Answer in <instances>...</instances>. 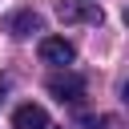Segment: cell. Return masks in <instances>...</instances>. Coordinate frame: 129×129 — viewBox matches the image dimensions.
I'll list each match as a JSON object with an SVG mask.
<instances>
[{
	"instance_id": "6da1fadb",
	"label": "cell",
	"mask_w": 129,
	"mask_h": 129,
	"mask_svg": "<svg viewBox=\"0 0 129 129\" xmlns=\"http://www.w3.org/2000/svg\"><path fill=\"white\" fill-rule=\"evenodd\" d=\"M56 16L64 24H101L105 20V12L97 4H89V0H60L56 4Z\"/></svg>"
},
{
	"instance_id": "7a4b0ae2",
	"label": "cell",
	"mask_w": 129,
	"mask_h": 129,
	"mask_svg": "<svg viewBox=\"0 0 129 129\" xmlns=\"http://www.w3.org/2000/svg\"><path fill=\"white\" fill-rule=\"evenodd\" d=\"M48 93H52L56 101H69V105H77V101L85 97V77H77V73L52 77V81H48Z\"/></svg>"
},
{
	"instance_id": "3957f363",
	"label": "cell",
	"mask_w": 129,
	"mask_h": 129,
	"mask_svg": "<svg viewBox=\"0 0 129 129\" xmlns=\"http://www.w3.org/2000/svg\"><path fill=\"white\" fill-rule=\"evenodd\" d=\"M73 44L64 40V36H44L40 40V60L44 64H73Z\"/></svg>"
},
{
	"instance_id": "277c9868",
	"label": "cell",
	"mask_w": 129,
	"mask_h": 129,
	"mask_svg": "<svg viewBox=\"0 0 129 129\" xmlns=\"http://www.w3.org/2000/svg\"><path fill=\"white\" fill-rule=\"evenodd\" d=\"M4 28H8V36H16V40H24V36H32V32H40V16H36L32 8H24V12H12Z\"/></svg>"
},
{
	"instance_id": "5b68a950",
	"label": "cell",
	"mask_w": 129,
	"mask_h": 129,
	"mask_svg": "<svg viewBox=\"0 0 129 129\" xmlns=\"http://www.w3.org/2000/svg\"><path fill=\"white\" fill-rule=\"evenodd\" d=\"M12 125H16V129H48V113L28 101V105H20V109L12 113Z\"/></svg>"
},
{
	"instance_id": "8992f818",
	"label": "cell",
	"mask_w": 129,
	"mask_h": 129,
	"mask_svg": "<svg viewBox=\"0 0 129 129\" xmlns=\"http://www.w3.org/2000/svg\"><path fill=\"white\" fill-rule=\"evenodd\" d=\"M4 93H8V81H4V77H0V101H4Z\"/></svg>"
}]
</instances>
